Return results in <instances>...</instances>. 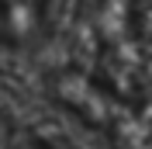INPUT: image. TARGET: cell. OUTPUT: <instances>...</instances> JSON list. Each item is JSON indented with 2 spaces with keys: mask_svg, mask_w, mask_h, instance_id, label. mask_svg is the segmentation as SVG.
Returning a JSON list of instances; mask_svg holds the SVG:
<instances>
[{
  "mask_svg": "<svg viewBox=\"0 0 152 149\" xmlns=\"http://www.w3.org/2000/svg\"><path fill=\"white\" fill-rule=\"evenodd\" d=\"M48 90L69 114L83 121L86 128L107 132L114 142H128L135 128V114L124 111V97L107 87V80L83 73V69H56L48 76Z\"/></svg>",
  "mask_w": 152,
  "mask_h": 149,
  "instance_id": "obj_1",
  "label": "cell"
},
{
  "mask_svg": "<svg viewBox=\"0 0 152 149\" xmlns=\"http://www.w3.org/2000/svg\"><path fill=\"white\" fill-rule=\"evenodd\" d=\"M7 149H62V146H56L48 135H38V132H14Z\"/></svg>",
  "mask_w": 152,
  "mask_h": 149,
  "instance_id": "obj_3",
  "label": "cell"
},
{
  "mask_svg": "<svg viewBox=\"0 0 152 149\" xmlns=\"http://www.w3.org/2000/svg\"><path fill=\"white\" fill-rule=\"evenodd\" d=\"M10 135H14V125H10V118H7V114L0 111V149H7Z\"/></svg>",
  "mask_w": 152,
  "mask_h": 149,
  "instance_id": "obj_4",
  "label": "cell"
},
{
  "mask_svg": "<svg viewBox=\"0 0 152 149\" xmlns=\"http://www.w3.org/2000/svg\"><path fill=\"white\" fill-rule=\"evenodd\" d=\"M48 28V0H0V49H28Z\"/></svg>",
  "mask_w": 152,
  "mask_h": 149,
  "instance_id": "obj_2",
  "label": "cell"
}]
</instances>
